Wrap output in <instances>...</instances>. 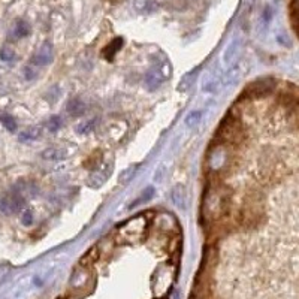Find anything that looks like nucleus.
Instances as JSON below:
<instances>
[{
    "instance_id": "20",
    "label": "nucleus",
    "mask_w": 299,
    "mask_h": 299,
    "mask_svg": "<svg viewBox=\"0 0 299 299\" xmlns=\"http://www.w3.org/2000/svg\"><path fill=\"white\" fill-rule=\"evenodd\" d=\"M60 127H61V119L59 116H53L51 119L48 120V129L51 132H57Z\"/></svg>"
},
{
    "instance_id": "14",
    "label": "nucleus",
    "mask_w": 299,
    "mask_h": 299,
    "mask_svg": "<svg viewBox=\"0 0 299 299\" xmlns=\"http://www.w3.org/2000/svg\"><path fill=\"white\" fill-rule=\"evenodd\" d=\"M292 20L295 30L299 34V0H292Z\"/></svg>"
},
{
    "instance_id": "16",
    "label": "nucleus",
    "mask_w": 299,
    "mask_h": 299,
    "mask_svg": "<svg viewBox=\"0 0 299 299\" xmlns=\"http://www.w3.org/2000/svg\"><path fill=\"white\" fill-rule=\"evenodd\" d=\"M201 117H202V113H201V111H193V113H190V114L187 116L185 124H187L189 127H195V126H198V123L201 121Z\"/></svg>"
},
{
    "instance_id": "1",
    "label": "nucleus",
    "mask_w": 299,
    "mask_h": 299,
    "mask_svg": "<svg viewBox=\"0 0 299 299\" xmlns=\"http://www.w3.org/2000/svg\"><path fill=\"white\" fill-rule=\"evenodd\" d=\"M229 201H231V192L226 185L220 182L209 184L202 201L204 218L209 223H215L221 220L229 209Z\"/></svg>"
},
{
    "instance_id": "15",
    "label": "nucleus",
    "mask_w": 299,
    "mask_h": 299,
    "mask_svg": "<svg viewBox=\"0 0 299 299\" xmlns=\"http://www.w3.org/2000/svg\"><path fill=\"white\" fill-rule=\"evenodd\" d=\"M97 259H99V251H97V248H96V247H93L89 253L83 257L81 264H83V265H90V264L96 262Z\"/></svg>"
},
{
    "instance_id": "23",
    "label": "nucleus",
    "mask_w": 299,
    "mask_h": 299,
    "mask_svg": "<svg viewBox=\"0 0 299 299\" xmlns=\"http://www.w3.org/2000/svg\"><path fill=\"white\" fill-rule=\"evenodd\" d=\"M121 44H123V39H120L119 38V39H116V41H114V42H113V44H111V45H109L106 50H105V51H111V57H113V54H114L116 51H119L120 50Z\"/></svg>"
},
{
    "instance_id": "8",
    "label": "nucleus",
    "mask_w": 299,
    "mask_h": 299,
    "mask_svg": "<svg viewBox=\"0 0 299 299\" xmlns=\"http://www.w3.org/2000/svg\"><path fill=\"white\" fill-rule=\"evenodd\" d=\"M171 199L177 208H185V199H187L185 189L182 185H175L171 192Z\"/></svg>"
},
{
    "instance_id": "2",
    "label": "nucleus",
    "mask_w": 299,
    "mask_h": 299,
    "mask_svg": "<svg viewBox=\"0 0 299 299\" xmlns=\"http://www.w3.org/2000/svg\"><path fill=\"white\" fill-rule=\"evenodd\" d=\"M148 229V218L145 214H139L126 223L119 226L117 234H116V241L119 244H139L147 235Z\"/></svg>"
},
{
    "instance_id": "22",
    "label": "nucleus",
    "mask_w": 299,
    "mask_h": 299,
    "mask_svg": "<svg viewBox=\"0 0 299 299\" xmlns=\"http://www.w3.org/2000/svg\"><path fill=\"white\" fill-rule=\"evenodd\" d=\"M93 124H94V121H89V123L80 124V126H78V129H77V132H78V133H81V135H86V133H89L90 130L93 129V127H91Z\"/></svg>"
},
{
    "instance_id": "19",
    "label": "nucleus",
    "mask_w": 299,
    "mask_h": 299,
    "mask_svg": "<svg viewBox=\"0 0 299 299\" xmlns=\"http://www.w3.org/2000/svg\"><path fill=\"white\" fill-rule=\"evenodd\" d=\"M153 193H154V189L153 187H148V190H145L139 198H138V201L136 202H133L132 205H130V208H133V207H136V205H139V204H142V202H145V201H148L150 198L153 196Z\"/></svg>"
},
{
    "instance_id": "9",
    "label": "nucleus",
    "mask_w": 299,
    "mask_h": 299,
    "mask_svg": "<svg viewBox=\"0 0 299 299\" xmlns=\"http://www.w3.org/2000/svg\"><path fill=\"white\" fill-rule=\"evenodd\" d=\"M41 136V127L38 126H33V127H29L26 130H23L20 135H18V139L20 141H34Z\"/></svg>"
},
{
    "instance_id": "7",
    "label": "nucleus",
    "mask_w": 299,
    "mask_h": 299,
    "mask_svg": "<svg viewBox=\"0 0 299 299\" xmlns=\"http://www.w3.org/2000/svg\"><path fill=\"white\" fill-rule=\"evenodd\" d=\"M165 77L162 75L160 69L159 67H151L145 77V86L148 87L150 90H156L159 89L163 83Z\"/></svg>"
},
{
    "instance_id": "21",
    "label": "nucleus",
    "mask_w": 299,
    "mask_h": 299,
    "mask_svg": "<svg viewBox=\"0 0 299 299\" xmlns=\"http://www.w3.org/2000/svg\"><path fill=\"white\" fill-rule=\"evenodd\" d=\"M237 48H238V42H234V44H232V47H229V48H228V51H226V54H225V61H226V64H229V63H231V60L235 57L234 54L237 53Z\"/></svg>"
},
{
    "instance_id": "3",
    "label": "nucleus",
    "mask_w": 299,
    "mask_h": 299,
    "mask_svg": "<svg viewBox=\"0 0 299 299\" xmlns=\"http://www.w3.org/2000/svg\"><path fill=\"white\" fill-rule=\"evenodd\" d=\"M217 135H218L220 144L237 145V144H241L244 141L245 130H244V127H242V124L238 119H235L232 116H228L221 121Z\"/></svg>"
},
{
    "instance_id": "6",
    "label": "nucleus",
    "mask_w": 299,
    "mask_h": 299,
    "mask_svg": "<svg viewBox=\"0 0 299 299\" xmlns=\"http://www.w3.org/2000/svg\"><path fill=\"white\" fill-rule=\"evenodd\" d=\"M33 64L36 66H47L53 61V47L50 42H45L33 57Z\"/></svg>"
},
{
    "instance_id": "5",
    "label": "nucleus",
    "mask_w": 299,
    "mask_h": 299,
    "mask_svg": "<svg viewBox=\"0 0 299 299\" xmlns=\"http://www.w3.org/2000/svg\"><path fill=\"white\" fill-rule=\"evenodd\" d=\"M24 207V199H23V196L21 195H18V193H9V195H6V196H3L2 199H0V211L3 212V214H12V212H17V211H20V209Z\"/></svg>"
},
{
    "instance_id": "17",
    "label": "nucleus",
    "mask_w": 299,
    "mask_h": 299,
    "mask_svg": "<svg viewBox=\"0 0 299 299\" xmlns=\"http://www.w3.org/2000/svg\"><path fill=\"white\" fill-rule=\"evenodd\" d=\"M14 56H15L14 50H12L11 47H8V45H5V47L0 50V59L3 60V61H11V60L14 59Z\"/></svg>"
},
{
    "instance_id": "12",
    "label": "nucleus",
    "mask_w": 299,
    "mask_h": 299,
    "mask_svg": "<svg viewBox=\"0 0 299 299\" xmlns=\"http://www.w3.org/2000/svg\"><path fill=\"white\" fill-rule=\"evenodd\" d=\"M0 123L9 132H15L17 130V121H15V119L12 116H9V114H0Z\"/></svg>"
},
{
    "instance_id": "13",
    "label": "nucleus",
    "mask_w": 299,
    "mask_h": 299,
    "mask_svg": "<svg viewBox=\"0 0 299 299\" xmlns=\"http://www.w3.org/2000/svg\"><path fill=\"white\" fill-rule=\"evenodd\" d=\"M29 31L30 27L26 21H18L15 26V30H14V34H15V38H24L29 34Z\"/></svg>"
},
{
    "instance_id": "18",
    "label": "nucleus",
    "mask_w": 299,
    "mask_h": 299,
    "mask_svg": "<svg viewBox=\"0 0 299 299\" xmlns=\"http://www.w3.org/2000/svg\"><path fill=\"white\" fill-rule=\"evenodd\" d=\"M83 109H84V105H83L81 102H78V100L70 102V103H69V106H67V111H69L70 114H73V116L81 114V113H83Z\"/></svg>"
},
{
    "instance_id": "24",
    "label": "nucleus",
    "mask_w": 299,
    "mask_h": 299,
    "mask_svg": "<svg viewBox=\"0 0 299 299\" xmlns=\"http://www.w3.org/2000/svg\"><path fill=\"white\" fill-rule=\"evenodd\" d=\"M21 221H23V225H26V226H30V225L33 223V212H31L30 209H26V211H24V214H23V217H21Z\"/></svg>"
},
{
    "instance_id": "10",
    "label": "nucleus",
    "mask_w": 299,
    "mask_h": 299,
    "mask_svg": "<svg viewBox=\"0 0 299 299\" xmlns=\"http://www.w3.org/2000/svg\"><path fill=\"white\" fill-rule=\"evenodd\" d=\"M42 157L45 160H60V159H64L66 154L60 148H47L42 151Z\"/></svg>"
},
{
    "instance_id": "11",
    "label": "nucleus",
    "mask_w": 299,
    "mask_h": 299,
    "mask_svg": "<svg viewBox=\"0 0 299 299\" xmlns=\"http://www.w3.org/2000/svg\"><path fill=\"white\" fill-rule=\"evenodd\" d=\"M138 168H139V165H132V166H129V168H126L123 172H121V175H120L119 182L120 184H127L130 179L135 177V174H136V171H138Z\"/></svg>"
},
{
    "instance_id": "4",
    "label": "nucleus",
    "mask_w": 299,
    "mask_h": 299,
    "mask_svg": "<svg viewBox=\"0 0 299 299\" xmlns=\"http://www.w3.org/2000/svg\"><path fill=\"white\" fill-rule=\"evenodd\" d=\"M111 172H113V163L103 162L102 165H97L87 177V185L91 187V189L102 187L106 182V179L109 178Z\"/></svg>"
}]
</instances>
